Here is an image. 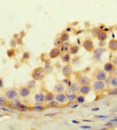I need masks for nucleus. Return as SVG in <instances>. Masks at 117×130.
Here are the masks:
<instances>
[{"instance_id":"1","label":"nucleus","mask_w":117,"mask_h":130,"mask_svg":"<svg viewBox=\"0 0 117 130\" xmlns=\"http://www.w3.org/2000/svg\"><path fill=\"white\" fill-rule=\"evenodd\" d=\"M45 74L46 73L43 67H37V68L34 69L33 71L31 72V77L36 81H42L45 77Z\"/></svg>"},{"instance_id":"2","label":"nucleus","mask_w":117,"mask_h":130,"mask_svg":"<svg viewBox=\"0 0 117 130\" xmlns=\"http://www.w3.org/2000/svg\"><path fill=\"white\" fill-rule=\"evenodd\" d=\"M92 87V90L95 93H101V92L104 91L106 88V84H105L104 81H99V80H95L91 84Z\"/></svg>"},{"instance_id":"3","label":"nucleus","mask_w":117,"mask_h":130,"mask_svg":"<svg viewBox=\"0 0 117 130\" xmlns=\"http://www.w3.org/2000/svg\"><path fill=\"white\" fill-rule=\"evenodd\" d=\"M93 77L95 80H99V81H105L108 77V73L105 70H101V69H96L95 71L93 74Z\"/></svg>"},{"instance_id":"4","label":"nucleus","mask_w":117,"mask_h":130,"mask_svg":"<svg viewBox=\"0 0 117 130\" xmlns=\"http://www.w3.org/2000/svg\"><path fill=\"white\" fill-rule=\"evenodd\" d=\"M5 96L7 98L8 101H12V100L16 99V98L18 97V89L16 88H9L5 91Z\"/></svg>"},{"instance_id":"5","label":"nucleus","mask_w":117,"mask_h":130,"mask_svg":"<svg viewBox=\"0 0 117 130\" xmlns=\"http://www.w3.org/2000/svg\"><path fill=\"white\" fill-rule=\"evenodd\" d=\"M83 47L86 51H88V52H92V51L95 50V44H94L93 40L90 38H87L83 41Z\"/></svg>"},{"instance_id":"6","label":"nucleus","mask_w":117,"mask_h":130,"mask_svg":"<svg viewBox=\"0 0 117 130\" xmlns=\"http://www.w3.org/2000/svg\"><path fill=\"white\" fill-rule=\"evenodd\" d=\"M93 59L95 61H100L101 56L105 53V49L103 47H99V48L95 49L93 51Z\"/></svg>"},{"instance_id":"7","label":"nucleus","mask_w":117,"mask_h":130,"mask_svg":"<svg viewBox=\"0 0 117 130\" xmlns=\"http://www.w3.org/2000/svg\"><path fill=\"white\" fill-rule=\"evenodd\" d=\"M30 94H31V89L27 86L21 87L18 89V95L21 98H27L28 96L30 95Z\"/></svg>"},{"instance_id":"8","label":"nucleus","mask_w":117,"mask_h":130,"mask_svg":"<svg viewBox=\"0 0 117 130\" xmlns=\"http://www.w3.org/2000/svg\"><path fill=\"white\" fill-rule=\"evenodd\" d=\"M55 100L59 104H64L68 102L67 94H65V92L64 93H56V94L55 95Z\"/></svg>"},{"instance_id":"9","label":"nucleus","mask_w":117,"mask_h":130,"mask_svg":"<svg viewBox=\"0 0 117 130\" xmlns=\"http://www.w3.org/2000/svg\"><path fill=\"white\" fill-rule=\"evenodd\" d=\"M62 75H63L64 77H69L72 75V73H73V70H72V66L69 63H66L64 65L63 67H62Z\"/></svg>"},{"instance_id":"10","label":"nucleus","mask_w":117,"mask_h":130,"mask_svg":"<svg viewBox=\"0 0 117 130\" xmlns=\"http://www.w3.org/2000/svg\"><path fill=\"white\" fill-rule=\"evenodd\" d=\"M78 83L81 85H87V84H90V79L89 78V76H86L84 74H81L77 78Z\"/></svg>"},{"instance_id":"11","label":"nucleus","mask_w":117,"mask_h":130,"mask_svg":"<svg viewBox=\"0 0 117 130\" xmlns=\"http://www.w3.org/2000/svg\"><path fill=\"white\" fill-rule=\"evenodd\" d=\"M91 91H92V87H91L90 84L80 86V88H79V93L80 94L87 95V94H89Z\"/></svg>"},{"instance_id":"12","label":"nucleus","mask_w":117,"mask_h":130,"mask_svg":"<svg viewBox=\"0 0 117 130\" xmlns=\"http://www.w3.org/2000/svg\"><path fill=\"white\" fill-rule=\"evenodd\" d=\"M67 90L66 86L63 82H58L54 86V91L56 93H64Z\"/></svg>"},{"instance_id":"13","label":"nucleus","mask_w":117,"mask_h":130,"mask_svg":"<svg viewBox=\"0 0 117 130\" xmlns=\"http://www.w3.org/2000/svg\"><path fill=\"white\" fill-rule=\"evenodd\" d=\"M115 70V66H114L112 62H108L103 65V70H105L108 74V73H113Z\"/></svg>"},{"instance_id":"14","label":"nucleus","mask_w":117,"mask_h":130,"mask_svg":"<svg viewBox=\"0 0 117 130\" xmlns=\"http://www.w3.org/2000/svg\"><path fill=\"white\" fill-rule=\"evenodd\" d=\"M79 88L80 84L78 83V82H71V84L68 87V91L69 93H77V92H79Z\"/></svg>"},{"instance_id":"15","label":"nucleus","mask_w":117,"mask_h":130,"mask_svg":"<svg viewBox=\"0 0 117 130\" xmlns=\"http://www.w3.org/2000/svg\"><path fill=\"white\" fill-rule=\"evenodd\" d=\"M61 54H62V52H61V50H60V49L57 48V47H55V48H53L50 51L49 56H50V59H55V58L58 57L59 56H61Z\"/></svg>"},{"instance_id":"16","label":"nucleus","mask_w":117,"mask_h":130,"mask_svg":"<svg viewBox=\"0 0 117 130\" xmlns=\"http://www.w3.org/2000/svg\"><path fill=\"white\" fill-rule=\"evenodd\" d=\"M34 100L36 103H43V102H45V94L43 93V92L36 93L34 95Z\"/></svg>"},{"instance_id":"17","label":"nucleus","mask_w":117,"mask_h":130,"mask_svg":"<svg viewBox=\"0 0 117 130\" xmlns=\"http://www.w3.org/2000/svg\"><path fill=\"white\" fill-rule=\"evenodd\" d=\"M30 110L33 112H36V113H42L43 111L45 110V107L42 103H36L32 108H30Z\"/></svg>"},{"instance_id":"18","label":"nucleus","mask_w":117,"mask_h":130,"mask_svg":"<svg viewBox=\"0 0 117 130\" xmlns=\"http://www.w3.org/2000/svg\"><path fill=\"white\" fill-rule=\"evenodd\" d=\"M108 50L112 52H115L117 51V40L115 39H112L108 42Z\"/></svg>"},{"instance_id":"19","label":"nucleus","mask_w":117,"mask_h":130,"mask_svg":"<svg viewBox=\"0 0 117 130\" xmlns=\"http://www.w3.org/2000/svg\"><path fill=\"white\" fill-rule=\"evenodd\" d=\"M80 50V47L78 46L77 44H71L69 47V54L70 55H73V56H75V55H76L78 52H79Z\"/></svg>"},{"instance_id":"20","label":"nucleus","mask_w":117,"mask_h":130,"mask_svg":"<svg viewBox=\"0 0 117 130\" xmlns=\"http://www.w3.org/2000/svg\"><path fill=\"white\" fill-rule=\"evenodd\" d=\"M97 39H98L100 42H104V41L107 40V38H108V33L105 32V31H101L98 34V36L96 37Z\"/></svg>"},{"instance_id":"21","label":"nucleus","mask_w":117,"mask_h":130,"mask_svg":"<svg viewBox=\"0 0 117 130\" xmlns=\"http://www.w3.org/2000/svg\"><path fill=\"white\" fill-rule=\"evenodd\" d=\"M62 62H64V63H69L70 61H71V56H70V54L68 52H65L63 55L62 56Z\"/></svg>"},{"instance_id":"22","label":"nucleus","mask_w":117,"mask_h":130,"mask_svg":"<svg viewBox=\"0 0 117 130\" xmlns=\"http://www.w3.org/2000/svg\"><path fill=\"white\" fill-rule=\"evenodd\" d=\"M19 112H22V113H25V112H28L29 110H30V108H29L26 104H23V103H21L20 105L17 107V108Z\"/></svg>"},{"instance_id":"23","label":"nucleus","mask_w":117,"mask_h":130,"mask_svg":"<svg viewBox=\"0 0 117 130\" xmlns=\"http://www.w3.org/2000/svg\"><path fill=\"white\" fill-rule=\"evenodd\" d=\"M69 47H70V44L69 42H63L62 43V44L60 46V50H61V52H67V51H69Z\"/></svg>"},{"instance_id":"24","label":"nucleus","mask_w":117,"mask_h":130,"mask_svg":"<svg viewBox=\"0 0 117 130\" xmlns=\"http://www.w3.org/2000/svg\"><path fill=\"white\" fill-rule=\"evenodd\" d=\"M21 103H22V102H21V100L19 99V98H16V99L11 101V106L13 108H15V109H17V107H18Z\"/></svg>"},{"instance_id":"25","label":"nucleus","mask_w":117,"mask_h":130,"mask_svg":"<svg viewBox=\"0 0 117 130\" xmlns=\"http://www.w3.org/2000/svg\"><path fill=\"white\" fill-rule=\"evenodd\" d=\"M109 85L112 88H117V75L110 76V82H109Z\"/></svg>"},{"instance_id":"26","label":"nucleus","mask_w":117,"mask_h":130,"mask_svg":"<svg viewBox=\"0 0 117 130\" xmlns=\"http://www.w3.org/2000/svg\"><path fill=\"white\" fill-rule=\"evenodd\" d=\"M67 94V98H68V102H75V100H76V96H77V94L76 93H68V94Z\"/></svg>"},{"instance_id":"27","label":"nucleus","mask_w":117,"mask_h":130,"mask_svg":"<svg viewBox=\"0 0 117 130\" xmlns=\"http://www.w3.org/2000/svg\"><path fill=\"white\" fill-rule=\"evenodd\" d=\"M60 39L62 41V42H68L69 39V35L67 31H63L62 33H61L60 35Z\"/></svg>"},{"instance_id":"28","label":"nucleus","mask_w":117,"mask_h":130,"mask_svg":"<svg viewBox=\"0 0 117 130\" xmlns=\"http://www.w3.org/2000/svg\"><path fill=\"white\" fill-rule=\"evenodd\" d=\"M52 100H55V94L52 92H46L45 94V102H49Z\"/></svg>"},{"instance_id":"29","label":"nucleus","mask_w":117,"mask_h":130,"mask_svg":"<svg viewBox=\"0 0 117 130\" xmlns=\"http://www.w3.org/2000/svg\"><path fill=\"white\" fill-rule=\"evenodd\" d=\"M85 101H86V97H85L84 94H80L76 96V100H75V102H76L77 103H79V104L83 103V102H85Z\"/></svg>"},{"instance_id":"30","label":"nucleus","mask_w":117,"mask_h":130,"mask_svg":"<svg viewBox=\"0 0 117 130\" xmlns=\"http://www.w3.org/2000/svg\"><path fill=\"white\" fill-rule=\"evenodd\" d=\"M7 98L5 96L0 95V107H6L8 105Z\"/></svg>"},{"instance_id":"31","label":"nucleus","mask_w":117,"mask_h":130,"mask_svg":"<svg viewBox=\"0 0 117 130\" xmlns=\"http://www.w3.org/2000/svg\"><path fill=\"white\" fill-rule=\"evenodd\" d=\"M91 35H92L93 37H96L97 36H98V34L101 32V29L99 28H97V27H95V28H93L92 29H91Z\"/></svg>"},{"instance_id":"32","label":"nucleus","mask_w":117,"mask_h":130,"mask_svg":"<svg viewBox=\"0 0 117 130\" xmlns=\"http://www.w3.org/2000/svg\"><path fill=\"white\" fill-rule=\"evenodd\" d=\"M36 82H37V81L32 79L31 81H30V82H28V83H27V87H28V88H30V89H32V88H34L35 87H36Z\"/></svg>"},{"instance_id":"33","label":"nucleus","mask_w":117,"mask_h":130,"mask_svg":"<svg viewBox=\"0 0 117 130\" xmlns=\"http://www.w3.org/2000/svg\"><path fill=\"white\" fill-rule=\"evenodd\" d=\"M49 107L50 108H57L59 106V103L56 101V100H52V101L49 102Z\"/></svg>"},{"instance_id":"34","label":"nucleus","mask_w":117,"mask_h":130,"mask_svg":"<svg viewBox=\"0 0 117 130\" xmlns=\"http://www.w3.org/2000/svg\"><path fill=\"white\" fill-rule=\"evenodd\" d=\"M108 94L109 95H116L117 94V88H112L108 90Z\"/></svg>"},{"instance_id":"35","label":"nucleus","mask_w":117,"mask_h":130,"mask_svg":"<svg viewBox=\"0 0 117 130\" xmlns=\"http://www.w3.org/2000/svg\"><path fill=\"white\" fill-rule=\"evenodd\" d=\"M62 41L60 39V37H58V38H56V40H55V42H54V44H55V46L56 47H57V48H60V46L62 44Z\"/></svg>"},{"instance_id":"36","label":"nucleus","mask_w":117,"mask_h":130,"mask_svg":"<svg viewBox=\"0 0 117 130\" xmlns=\"http://www.w3.org/2000/svg\"><path fill=\"white\" fill-rule=\"evenodd\" d=\"M6 54H7L8 57H10V58L13 57V56H15V50H14V49H10L9 50H7Z\"/></svg>"},{"instance_id":"37","label":"nucleus","mask_w":117,"mask_h":130,"mask_svg":"<svg viewBox=\"0 0 117 130\" xmlns=\"http://www.w3.org/2000/svg\"><path fill=\"white\" fill-rule=\"evenodd\" d=\"M17 45V40L14 38H12V39H11V41H10V47H11V49H14L16 48V46Z\"/></svg>"},{"instance_id":"38","label":"nucleus","mask_w":117,"mask_h":130,"mask_svg":"<svg viewBox=\"0 0 117 130\" xmlns=\"http://www.w3.org/2000/svg\"><path fill=\"white\" fill-rule=\"evenodd\" d=\"M30 52L25 51V52L23 53V60H28V59H30Z\"/></svg>"},{"instance_id":"39","label":"nucleus","mask_w":117,"mask_h":130,"mask_svg":"<svg viewBox=\"0 0 117 130\" xmlns=\"http://www.w3.org/2000/svg\"><path fill=\"white\" fill-rule=\"evenodd\" d=\"M62 82H63V83L65 84V85H67L68 87H69V86L70 85V84H71L72 82L69 79V77H65V79L62 81Z\"/></svg>"},{"instance_id":"40","label":"nucleus","mask_w":117,"mask_h":130,"mask_svg":"<svg viewBox=\"0 0 117 130\" xmlns=\"http://www.w3.org/2000/svg\"><path fill=\"white\" fill-rule=\"evenodd\" d=\"M17 45H22L23 44V38L22 37H19L17 39Z\"/></svg>"},{"instance_id":"41","label":"nucleus","mask_w":117,"mask_h":130,"mask_svg":"<svg viewBox=\"0 0 117 130\" xmlns=\"http://www.w3.org/2000/svg\"><path fill=\"white\" fill-rule=\"evenodd\" d=\"M112 62H113V63H114V66H117V56H114V57L113 58Z\"/></svg>"},{"instance_id":"42","label":"nucleus","mask_w":117,"mask_h":130,"mask_svg":"<svg viewBox=\"0 0 117 130\" xmlns=\"http://www.w3.org/2000/svg\"><path fill=\"white\" fill-rule=\"evenodd\" d=\"M80 128H83V129H90L91 128V126H81Z\"/></svg>"},{"instance_id":"43","label":"nucleus","mask_w":117,"mask_h":130,"mask_svg":"<svg viewBox=\"0 0 117 130\" xmlns=\"http://www.w3.org/2000/svg\"><path fill=\"white\" fill-rule=\"evenodd\" d=\"M2 110H4V111H5V112H12L11 109H9V108H5V107H1L0 108Z\"/></svg>"},{"instance_id":"44","label":"nucleus","mask_w":117,"mask_h":130,"mask_svg":"<svg viewBox=\"0 0 117 130\" xmlns=\"http://www.w3.org/2000/svg\"><path fill=\"white\" fill-rule=\"evenodd\" d=\"M95 118H99V119H105V118H107L106 115H96L95 116Z\"/></svg>"},{"instance_id":"45","label":"nucleus","mask_w":117,"mask_h":130,"mask_svg":"<svg viewBox=\"0 0 117 130\" xmlns=\"http://www.w3.org/2000/svg\"><path fill=\"white\" fill-rule=\"evenodd\" d=\"M4 87V81L2 78H0V89Z\"/></svg>"},{"instance_id":"46","label":"nucleus","mask_w":117,"mask_h":130,"mask_svg":"<svg viewBox=\"0 0 117 130\" xmlns=\"http://www.w3.org/2000/svg\"><path fill=\"white\" fill-rule=\"evenodd\" d=\"M106 126H107V127H114V125H113L112 121H111V122H108V123H106Z\"/></svg>"},{"instance_id":"47","label":"nucleus","mask_w":117,"mask_h":130,"mask_svg":"<svg viewBox=\"0 0 117 130\" xmlns=\"http://www.w3.org/2000/svg\"><path fill=\"white\" fill-rule=\"evenodd\" d=\"M18 37H19V34H14V36H13V38L16 39V40H17Z\"/></svg>"},{"instance_id":"48","label":"nucleus","mask_w":117,"mask_h":130,"mask_svg":"<svg viewBox=\"0 0 117 130\" xmlns=\"http://www.w3.org/2000/svg\"><path fill=\"white\" fill-rule=\"evenodd\" d=\"M112 121V122H117V118H116V119L112 120V121Z\"/></svg>"},{"instance_id":"49","label":"nucleus","mask_w":117,"mask_h":130,"mask_svg":"<svg viewBox=\"0 0 117 130\" xmlns=\"http://www.w3.org/2000/svg\"><path fill=\"white\" fill-rule=\"evenodd\" d=\"M93 111H95V110H99V108H93Z\"/></svg>"},{"instance_id":"50","label":"nucleus","mask_w":117,"mask_h":130,"mask_svg":"<svg viewBox=\"0 0 117 130\" xmlns=\"http://www.w3.org/2000/svg\"><path fill=\"white\" fill-rule=\"evenodd\" d=\"M2 116H3V115H0V117H2Z\"/></svg>"}]
</instances>
